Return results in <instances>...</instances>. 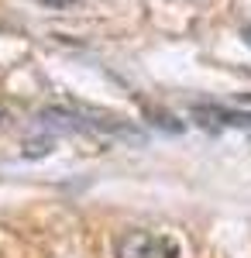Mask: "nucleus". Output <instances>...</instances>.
I'll list each match as a JSON object with an SVG mask.
<instances>
[{
    "instance_id": "obj_1",
    "label": "nucleus",
    "mask_w": 251,
    "mask_h": 258,
    "mask_svg": "<svg viewBox=\"0 0 251 258\" xmlns=\"http://www.w3.org/2000/svg\"><path fill=\"white\" fill-rule=\"evenodd\" d=\"M114 258H179V248L169 238H155L148 231L131 227L114 238Z\"/></svg>"
},
{
    "instance_id": "obj_2",
    "label": "nucleus",
    "mask_w": 251,
    "mask_h": 258,
    "mask_svg": "<svg viewBox=\"0 0 251 258\" xmlns=\"http://www.w3.org/2000/svg\"><path fill=\"white\" fill-rule=\"evenodd\" d=\"M193 117L203 124V127H251V114H234V110H224V107H196Z\"/></svg>"
},
{
    "instance_id": "obj_3",
    "label": "nucleus",
    "mask_w": 251,
    "mask_h": 258,
    "mask_svg": "<svg viewBox=\"0 0 251 258\" xmlns=\"http://www.w3.org/2000/svg\"><path fill=\"white\" fill-rule=\"evenodd\" d=\"M52 148H55V135H52V131L21 141V155H24V159H41V155H48Z\"/></svg>"
},
{
    "instance_id": "obj_4",
    "label": "nucleus",
    "mask_w": 251,
    "mask_h": 258,
    "mask_svg": "<svg viewBox=\"0 0 251 258\" xmlns=\"http://www.w3.org/2000/svg\"><path fill=\"white\" fill-rule=\"evenodd\" d=\"M41 7H52V11H69L76 0H38Z\"/></svg>"
},
{
    "instance_id": "obj_5",
    "label": "nucleus",
    "mask_w": 251,
    "mask_h": 258,
    "mask_svg": "<svg viewBox=\"0 0 251 258\" xmlns=\"http://www.w3.org/2000/svg\"><path fill=\"white\" fill-rule=\"evenodd\" d=\"M241 38H244V45H251V24H244V28H241Z\"/></svg>"
},
{
    "instance_id": "obj_6",
    "label": "nucleus",
    "mask_w": 251,
    "mask_h": 258,
    "mask_svg": "<svg viewBox=\"0 0 251 258\" xmlns=\"http://www.w3.org/2000/svg\"><path fill=\"white\" fill-rule=\"evenodd\" d=\"M0 120H4V107H0Z\"/></svg>"
}]
</instances>
